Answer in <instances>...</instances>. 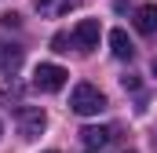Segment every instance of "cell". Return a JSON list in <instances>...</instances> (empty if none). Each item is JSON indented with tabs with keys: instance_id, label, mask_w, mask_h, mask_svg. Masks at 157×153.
Segmentation results:
<instances>
[{
	"instance_id": "obj_6",
	"label": "cell",
	"mask_w": 157,
	"mask_h": 153,
	"mask_svg": "<svg viewBox=\"0 0 157 153\" xmlns=\"http://www.w3.org/2000/svg\"><path fill=\"white\" fill-rule=\"evenodd\" d=\"M80 139H84V146L88 150H102V146H110V139H113V128H84L80 131Z\"/></svg>"
},
{
	"instance_id": "obj_7",
	"label": "cell",
	"mask_w": 157,
	"mask_h": 153,
	"mask_svg": "<svg viewBox=\"0 0 157 153\" xmlns=\"http://www.w3.org/2000/svg\"><path fill=\"white\" fill-rule=\"evenodd\" d=\"M18 66H22V47L0 40V73H11V69H18Z\"/></svg>"
},
{
	"instance_id": "obj_4",
	"label": "cell",
	"mask_w": 157,
	"mask_h": 153,
	"mask_svg": "<svg viewBox=\"0 0 157 153\" xmlns=\"http://www.w3.org/2000/svg\"><path fill=\"white\" fill-rule=\"evenodd\" d=\"M99 22L95 18H84L77 29H73V44H77V51H91V47H99Z\"/></svg>"
},
{
	"instance_id": "obj_3",
	"label": "cell",
	"mask_w": 157,
	"mask_h": 153,
	"mask_svg": "<svg viewBox=\"0 0 157 153\" xmlns=\"http://www.w3.org/2000/svg\"><path fill=\"white\" fill-rule=\"evenodd\" d=\"M44 128H48V113L40 106H18V131H22V139H37V135H44Z\"/></svg>"
},
{
	"instance_id": "obj_15",
	"label": "cell",
	"mask_w": 157,
	"mask_h": 153,
	"mask_svg": "<svg viewBox=\"0 0 157 153\" xmlns=\"http://www.w3.org/2000/svg\"><path fill=\"white\" fill-rule=\"evenodd\" d=\"M48 153H55V150H48Z\"/></svg>"
},
{
	"instance_id": "obj_2",
	"label": "cell",
	"mask_w": 157,
	"mask_h": 153,
	"mask_svg": "<svg viewBox=\"0 0 157 153\" xmlns=\"http://www.w3.org/2000/svg\"><path fill=\"white\" fill-rule=\"evenodd\" d=\"M66 69H62V66H55V62H40L37 69H33V88H37V91H48V95H51V91H62V84H66Z\"/></svg>"
},
{
	"instance_id": "obj_13",
	"label": "cell",
	"mask_w": 157,
	"mask_h": 153,
	"mask_svg": "<svg viewBox=\"0 0 157 153\" xmlns=\"http://www.w3.org/2000/svg\"><path fill=\"white\" fill-rule=\"evenodd\" d=\"M150 69H154V76H157V58H154V66H150Z\"/></svg>"
},
{
	"instance_id": "obj_8",
	"label": "cell",
	"mask_w": 157,
	"mask_h": 153,
	"mask_svg": "<svg viewBox=\"0 0 157 153\" xmlns=\"http://www.w3.org/2000/svg\"><path fill=\"white\" fill-rule=\"evenodd\" d=\"M110 47H113L117 58H132V55H135V47H132V40H128L124 29H113V33H110Z\"/></svg>"
},
{
	"instance_id": "obj_11",
	"label": "cell",
	"mask_w": 157,
	"mask_h": 153,
	"mask_svg": "<svg viewBox=\"0 0 157 153\" xmlns=\"http://www.w3.org/2000/svg\"><path fill=\"white\" fill-rule=\"evenodd\" d=\"M18 95H22V91H18L15 84H11V88H0V102H18Z\"/></svg>"
},
{
	"instance_id": "obj_12",
	"label": "cell",
	"mask_w": 157,
	"mask_h": 153,
	"mask_svg": "<svg viewBox=\"0 0 157 153\" xmlns=\"http://www.w3.org/2000/svg\"><path fill=\"white\" fill-rule=\"evenodd\" d=\"M0 22H4V26H18V15H15V11H4Z\"/></svg>"
},
{
	"instance_id": "obj_1",
	"label": "cell",
	"mask_w": 157,
	"mask_h": 153,
	"mask_svg": "<svg viewBox=\"0 0 157 153\" xmlns=\"http://www.w3.org/2000/svg\"><path fill=\"white\" fill-rule=\"evenodd\" d=\"M70 110L80 117H95L106 110V95L95 88V84H77L73 88V95H70Z\"/></svg>"
},
{
	"instance_id": "obj_10",
	"label": "cell",
	"mask_w": 157,
	"mask_h": 153,
	"mask_svg": "<svg viewBox=\"0 0 157 153\" xmlns=\"http://www.w3.org/2000/svg\"><path fill=\"white\" fill-rule=\"evenodd\" d=\"M51 47H55V51H70V47H77V44H73V33H55V37H51Z\"/></svg>"
},
{
	"instance_id": "obj_9",
	"label": "cell",
	"mask_w": 157,
	"mask_h": 153,
	"mask_svg": "<svg viewBox=\"0 0 157 153\" xmlns=\"http://www.w3.org/2000/svg\"><path fill=\"white\" fill-rule=\"evenodd\" d=\"M37 4V11H44V15H66L70 7H77L80 0H33Z\"/></svg>"
},
{
	"instance_id": "obj_5",
	"label": "cell",
	"mask_w": 157,
	"mask_h": 153,
	"mask_svg": "<svg viewBox=\"0 0 157 153\" xmlns=\"http://www.w3.org/2000/svg\"><path fill=\"white\" fill-rule=\"evenodd\" d=\"M135 29L139 33H157V4H143V7H135Z\"/></svg>"
},
{
	"instance_id": "obj_14",
	"label": "cell",
	"mask_w": 157,
	"mask_h": 153,
	"mask_svg": "<svg viewBox=\"0 0 157 153\" xmlns=\"http://www.w3.org/2000/svg\"><path fill=\"white\" fill-rule=\"evenodd\" d=\"M124 153H135V150H124Z\"/></svg>"
}]
</instances>
